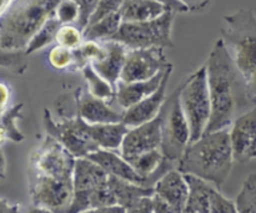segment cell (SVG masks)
I'll list each match as a JSON object with an SVG mask.
<instances>
[{"instance_id":"cell-13","label":"cell","mask_w":256,"mask_h":213,"mask_svg":"<svg viewBox=\"0 0 256 213\" xmlns=\"http://www.w3.org/2000/svg\"><path fill=\"white\" fill-rule=\"evenodd\" d=\"M164 120V106L155 119L145 124L132 127L125 136L119 154L126 161L162 146V125Z\"/></svg>"},{"instance_id":"cell-44","label":"cell","mask_w":256,"mask_h":213,"mask_svg":"<svg viewBox=\"0 0 256 213\" xmlns=\"http://www.w3.org/2000/svg\"><path fill=\"white\" fill-rule=\"evenodd\" d=\"M20 213H54V212H52V211H50V210L42 209V207L32 206V209L26 210V211H24V212H20Z\"/></svg>"},{"instance_id":"cell-32","label":"cell","mask_w":256,"mask_h":213,"mask_svg":"<svg viewBox=\"0 0 256 213\" xmlns=\"http://www.w3.org/2000/svg\"><path fill=\"white\" fill-rule=\"evenodd\" d=\"M55 16L62 25H76L80 19V6L74 0H62L55 10Z\"/></svg>"},{"instance_id":"cell-8","label":"cell","mask_w":256,"mask_h":213,"mask_svg":"<svg viewBox=\"0 0 256 213\" xmlns=\"http://www.w3.org/2000/svg\"><path fill=\"white\" fill-rule=\"evenodd\" d=\"M42 124L48 136L62 144L75 159H86L100 150L92 136L90 125L78 114L74 117L58 121L49 110L45 109Z\"/></svg>"},{"instance_id":"cell-31","label":"cell","mask_w":256,"mask_h":213,"mask_svg":"<svg viewBox=\"0 0 256 213\" xmlns=\"http://www.w3.org/2000/svg\"><path fill=\"white\" fill-rule=\"evenodd\" d=\"M48 61L55 70H66L74 66V50L55 45L48 54Z\"/></svg>"},{"instance_id":"cell-18","label":"cell","mask_w":256,"mask_h":213,"mask_svg":"<svg viewBox=\"0 0 256 213\" xmlns=\"http://www.w3.org/2000/svg\"><path fill=\"white\" fill-rule=\"evenodd\" d=\"M155 195L166 201L176 213H182L189 196V184L178 169L165 174L154 186Z\"/></svg>"},{"instance_id":"cell-12","label":"cell","mask_w":256,"mask_h":213,"mask_svg":"<svg viewBox=\"0 0 256 213\" xmlns=\"http://www.w3.org/2000/svg\"><path fill=\"white\" fill-rule=\"evenodd\" d=\"M172 65L162 47L129 50L120 81L135 82L150 80Z\"/></svg>"},{"instance_id":"cell-27","label":"cell","mask_w":256,"mask_h":213,"mask_svg":"<svg viewBox=\"0 0 256 213\" xmlns=\"http://www.w3.org/2000/svg\"><path fill=\"white\" fill-rule=\"evenodd\" d=\"M62 22L56 19V16H52L44 24V26L39 30V31L35 34V36L30 40L29 45L25 49V54L30 55L34 54L35 51L40 49H44L48 45H50L52 42L56 41V35L59 29L62 27Z\"/></svg>"},{"instance_id":"cell-16","label":"cell","mask_w":256,"mask_h":213,"mask_svg":"<svg viewBox=\"0 0 256 213\" xmlns=\"http://www.w3.org/2000/svg\"><path fill=\"white\" fill-rule=\"evenodd\" d=\"M172 72V66L168 70L164 79H162V85H160V87L154 92V94L148 96L146 99H144L142 101L138 102L136 105L132 106L130 109L125 110L122 122H124L129 129L139 126V125L145 124V122L148 121H152V119H155V117L159 115V112L162 111V106H164L165 101H166L168 99L166 89L168 85H169Z\"/></svg>"},{"instance_id":"cell-33","label":"cell","mask_w":256,"mask_h":213,"mask_svg":"<svg viewBox=\"0 0 256 213\" xmlns=\"http://www.w3.org/2000/svg\"><path fill=\"white\" fill-rule=\"evenodd\" d=\"M122 2H124V0H100L92 15L90 16L88 25L94 24V22L99 21V20L114 14V12H118L122 7Z\"/></svg>"},{"instance_id":"cell-35","label":"cell","mask_w":256,"mask_h":213,"mask_svg":"<svg viewBox=\"0 0 256 213\" xmlns=\"http://www.w3.org/2000/svg\"><path fill=\"white\" fill-rule=\"evenodd\" d=\"M74 1L80 6V19L78 21L76 26H79L84 31L85 27L88 26L90 16L92 15L100 0H74Z\"/></svg>"},{"instance_id":"cell-14","label":"cell","mask_w":256,"mask_h":213,"mask_svg":"<svg viewBox=\"0 0 256 213\" xmlns=\"http://www.w3.org/2000/svg\"><path fill=\"white\" fill-rule=\"evenodd\" d=\"M235 162L246 164L256 157V106L235 119L230 126Z\"/></svg>"},{"instance_id":"cell-1","label":"cell","mask_w":256,"mask_h":213,"mask_svg":"<svg viewBox=\"0 0 256 213\" xmlns=\"http://www.w3.org/2000/svg\"><path fill=\"white\" fill-rule=\"evenodd\" d=\"M205 66L212 99V117L205 131L208 134L230 129L235 119L254 105L248 95L244 76L222 39L214 44Z\"/></svg>"},{"instance_id":"cell-23","label":"cell","mask_w":256,"mask_h":213,"mask_svg":"<svg viewBox=\"0 0 256 213\" xmlns=\"http://www.w3.org/2000/svg\"><path fill=\"white\" fill-rule=\"evenodd\" d=\"M108 185L114 196L116 206L124 207V209H129L139 200L144 199V197H152L155 194L154 189L132 184V182L114 176H109Z\"/></svg>"},{"instance_id":"cell-43","label":"cell","mask_w":256,"mask_h":213,"mask_svg":"<svg viewBox=\"0 0 256 213\" xmlns=\"http://www.w3.org/2000/svg\"><path fill=\"white\" fill-rule=\"evenodd\" d=\"M2 111H4L5 107H6L8 100L10 99V89H9V87H8V85L5 84V82H2Z\"/></svg>"},{"instance_id":"cell-20","label":"cell","mask_w":256,"mask_h":213,"mask_svg":"<svg viewBox=\"0 0 256 213\" xmlns=\"http://www.w3.org/2000/svg\"><path fill=\"white\" fill-rule=\"evenodd\" d=\"M170 67H168L166 70L162 71L159 75L152 77V79L145 80V81H135V82L119 81L118 82L116 85L118 105H119V106L125 111V110L130 109L132 106L136 105L138 102L146 99V97L150 96L152 94H154V92L160 87V85H162V79H164L165 74H166V71L170 69Z\"/></svg>"},{"instance_id":"cell-37","label":"cell","mask_w":256,"mask_h":213,"mask_svg":"<svg viewBox=\"0 0 256 213\" xmlns=\"http://www.w3.org/2000/svg\"><path fill=\"white\" fill-rule=\"evenodd\" d=\"M126 213H155L152 197H144L126 209Z\"/></svg>"},{"instance_id":"cell-21","label":"cell","mask_w":256,"mask_h":213,"mask_svg":"<svg viewBox=\"0 0 256 213\" xmlns=\"http://www.w3.org/2000/svg\"><path fill=\"white\" fill-rule=\"evenodd\" d=\"M169 7L158 0H124L119 12L122 22L150 21L160 17Z\"/></svg>"},{"instance_id":"cell-45","label":"cell","mask_w":256,"mask_h":213,"mask_svg":"<svg viewBox=\"0 0 256 213\" xmlns=\"http://www.w3.org/2000/svg\"><path fill=\"white\" fill-rule=\"evenodd\" d=\"M10 1H12V0H2V7H0V11H2V10L9 5Z\"/></svg>"},{"instance_id":"cell-25","label":"cell","mask_w":256,"mask_h":213,"mask_svg":"<svg viewBox=\"0 0 256 213\" xmlns=\"http://www.w3.org/2000/svg\"><path fill=\"white\" fill-rule=\"evenodd\" d=\"M122 25L120 12H114L99 21L92 25H88L84 29V40H92V41H106L112 40L119 31L120 26Z\"/></svg>"},{"instance_id":"cell-6","label":"cell","mask_w":256,"mask_h":213,"mask_svg":"<svg viewBox=\"0 0 256 213\" xmlns=\"http://www.w3.org/2000/svg\"><path fill=\"white\" fill-rule=\"evenodd\" d=\"M176 12L169 9L164 15L150 21L122 22L112 40L120 42L129 50L174 46L172 25Z\"/></svg>"},{"instance_id":"cell-7","label":"cell","mask_w":256,"mask_h":213,"mask_svg":"<svg viewBox=\"0 0 256 213\" xmlns=\"http://www.w3.org/2000/svg\"><path fill=\"white\" fill-rule=\"evenodd\" d=\"M192 144V130L180 102V85L168 96L164 104L162 125V150L166 160L179 162Z\"/></svg>"},{"instance_id":"cell-42","label":"cell","mask_w":256,"mask_h":213,"mask_svg":"<svg viewBox=\"0 0 256 213\" xmlns=\"http://www.w3.org/2000/svg\"><path fill=\"white\" fill-rule=\"evenodd\" d=\"M158 1L162 2V4L166 5L169 9L174 10L175 12H188V9L178 0H158Z\"/></svg>"},{"instance_id":"cell-3","label":"cell","mask_w":256,"mask_h":213,"mask_svg":"<svg viewBox=\"0 0 256 213\" xmlns=\"http://www.w3.org/2000/svg\"><path fill=\"white\" fill-rule=\"evenodd\" d=\"M62 0H12L0 15V49L25 50Z\"/></svg>"},{"instance_id":"cell-5","label":"cell","mask_w":256,"mask_h":213,"mask_svg":"<svg viewBox=\"0 0 256 213\" xmlns=\"http://www.w3.org/2000/svg\"><path fill=\"white\" fill-rule=\"evenodd\" d=\"M180 102L192 130V142H194L205 134L212 117V99L205 64L180 84Z\"/></svg>"},{"instance_id":"cell-34","label":"cell","mask_w":256,"mask_h":213,"mask_svg":"<svg viewBox=\"0 0 256 213\" xmlns=\"http://www.w3.org/2000/svg\"><path fill=\"white\" fill-rule=\"evenodd\" d=\"M212 213H239L235 202L220 194L218 189L214 190L212 196Z\"/></svg>"},{"instance_id":"cell-39","label":"cell","mask_w":256,"mask_h":213,"mask_svg":"<svg viewBox=\"0 0 256 213\" xmlns=\"http://www.w3.org/2000/svg\"><path fill=\"white\" fill-rule=\"evenodd\" d=\"M152 204H154L155 213H176V211L166 201H164L162 197L155 194L152 196Z\"/></svg>"},{"instance_id":"cell-36","label":"cell","mask_w":256,"mask_h":213,"mask_svg":"<svg viewBox=\"0 0 256 213\" xmlns=\"http://www.w3.org/2000/svg\"><path fill=\"white\" fill-rule=\"evenodd\" d=\"M24 56H26L25 50H20V51H6V50H2V65L4 67H9V69H18L22 70V64L24 62Z\"/></svg>"},{"instance_id":"cell-10","label":"cell","mask_w":256,"mask_h":213,"mask_svg":"<svg viewBox=\"0 0 256 213\" xmlns=\"http://www.w3.org/2000/svg\"><path fill=\"white\" fill-rule=\"evenodd\" d=\"M29 194L32 206L65 213L74 197V182L29 175Z\"/></svg>"},{"instance_id":"cell-4","label":"cell","mask_w":256,"mask_h":213,"mask_svg":"<svg viewBox=\"0 0 256 213\" xmlns=\"http://www.w3.org/2000/svg\"><path fill=\"white\" fill-rule=\"evenodd\" d=\"M224 21L222 39L244 76L250 101L256 106V15L250 9H240L226 15Z\"/></svg>"},{"instance_id":"cell-29","label":"cell","mask_w":256,"mask_h":213,"mask_svg":"<svg viewBox=\"0 0 256 213\" xmlns=\"http://www.w3.org/2000/svg\"><path fill=\"white\" fill-rule=\"evenodd\" d=\"M235 205L239 213H256V174H250L245 179Z\"/></svg>"},{"instance_id":"cell-22","label":"cell","mask_w":256,"mask_h":213,"mask_svg":"<svg viewBox=\"0 0 256 213\" xmlns=\"http://www.w3.org/2000/svg\"><path fill=\"white\" fill-rule=\"evenodd\" d=\"M185 179L190 191L182 213H212V196L215 187L190 175H185Z\"/></svg>"},{"instance_id":"cell-30","label":"cell","mask_w":256,"mask_h":213,"mask_svg":"<svg viewBox=\"0 0 256 213\" xmlns=\"http://www.w3.org/2000/svg\"><path fill=\"white\" fill-rule=\"evenodd\" d=\"M84 31L76 25H62L56 35V45L76 50L84 42Z\"/></svg>"},{"instance_id":"cell-17","label":"cell","mask_w":256,"mask_h":213,"mask_svg":"<svg viewBox=\"0 0 256 213\" xmlns=\"http://www.w3.org/2000/svg\"><path fill=\"white\" fill-rule=\"evenodd\" d=\"M86 159L92 160L95 164L99 165L102 170L108 172L110 176L118 177V179L125 180L132 184L140 185L144 187H150L154 189V184L150 180L145 179V177L140 176L134 167L119 154L115 151H106V150H99V151L94 152L90 155Z\"/></svg>"},{"instance_id":"cell-9","label":"cell","mask_w":256,"mask_h":213,"mask_svg":"<svg viewBox=\"0 0 256 213\" xmlns=\"http://www.w3.org/2000/svg\"><path fill=\"white\" fill-rule=\"evenodd\" d=\"M75 164L76 159L62 144L46 135L30 156L29 175L72 181Z\"/></svg>"},{"instance_id":"cell-19","label":"cell","mask_w":256,"mask_h":213,"mask_svg":"<svg viewBox=\"0 0 256 213\" xmlns=\"http://www.w3.org/2000/svg\"><path fill=\"white\" fill-rule=\"evenodd\" d=\"M102 42L106 49V55L100 61L92 62V66L100 76L104 77L116 89L118 82L120 81V77H122L129 49L114 40H106V41Z\"/></svg>"},{"instance_id":"cell-38","label":"cell","mask_w":256,"mask_h":213,"mask_svg":"<svg viewBox=\"0 0 256 213\" xmlns=\"http://www.w3.org/2000/svg\"><path fill=\"white\" fill-rule=\"evenodd\" d=\"M188 9V12H202L212 5V0H178Z\"/></svg>"},{"instance_id":"cell-11","label":"cell","mask_w":256,"mask_h":213,"mask_svg":"<svg viewBox=\"0 0 256 213\" xmlns=\"http://www.w3.org/2000/svg\"><path fill=\"white\" fill-rule=\"evenodd\" d=\"M110 175L89 159H76L74 170V197L65 213L89 211L90 196L94 191L108 184Z\"/></svg>"},{"instance_id":"cell-40","label":"cell","mask_w":256,"mask_h":213,"mask_svg":"<svg viewBox=\"0 0 256 213\" xmlns=\"http://www.w3.org/2000/svg\"><path fill=\"white\" fill-rule=\"evenodd\" d=\"M22 210H20L19 204H12L8 200L2 199L0 201V213H20Z\"/></svg>"},{"instance_id":"cell-24","label":"cell","mask_w":256,"mask_h":213,"mask_svg":"<svg viewBox=\"0 0 256 213\" xmlns=\"http://www.w3.org/2000/svg\"><path fill=\"white\" fill-rule=\"evenodd\" d=\"M92 136L100 150L120 152L125 136L129 132V127L124 122L118 124H98L90 125Z\"/></svg>"},{"instance_id":"cell-26","label":"cell","mask_w":256,"mask_h":213,"mask_svg":"<svg viewBox=\"0 0 256 213\" xmlns=\"http://www.w3.org/2000/svg\"><path fill=\"white\" fill-rule=\"evenodd\" d=\"M82 72L85 82H86V90L90 95L106 102H110L112 99H116V89L104 77L100 76L92 66V64L85 66Z\"/></svg>"},{"instance_id":"cell-28","label":"cell","mask_w":256,"mask_h":213,"mask_svg":"<svg viewBox=\"0 0 256 213\" xmlns=\"http://www.w3.org/2000/svg\"><path fill=\"white\" fill-rule=\"evenodd\" d=\"M22 104H18L15 106L5 109L2 115V139L10 140L14 142H22L24 140V135L18 129L16 124L22 117Z\"/></svg>"},{"instance_id":"cell-2","label":"cell","mask_w":256,"mask_h":213,"mask_svg":"<svg viewBox=\"0 0 256 213\" xmlns=\"http://www.w3.org/2000/svg\"><path fill=\"white\" fill-rule=\"evenodd\" d=\"M235 162L230 141V129L208 132L192 142L178 162L182 174L195 176L220 189Z\"/></svg>"},{"instance_id":"cell-15","label":"cell","mask_w":256,"mask_h":213,"mask_svg":"<svg viewBox=\"0 0 256 213\" xmlns=\"http://www.w3.org/2000/svg\"><path fill=\"white\" fill-rule=\"evenodd\" d=\"M75 104L76 114L89 125L118 124L124 119V111H118L110 102L94 97L82 87L75 91Z\"/></svg>"},{"instance_id":"cell-41","label":"cell","mask_w":256,"mask_h":213,"mask_svg":"<svg viewBox=\"0 0 256 213\" xmlns=\"http://www.w3.org/2000/svg\"><path fill=\"white\" fill-rule=\"evenodd\" d=\"M82 213H126V209L120 206H109L100 207V209H92Z\"/></svg>"}]
</instances>
